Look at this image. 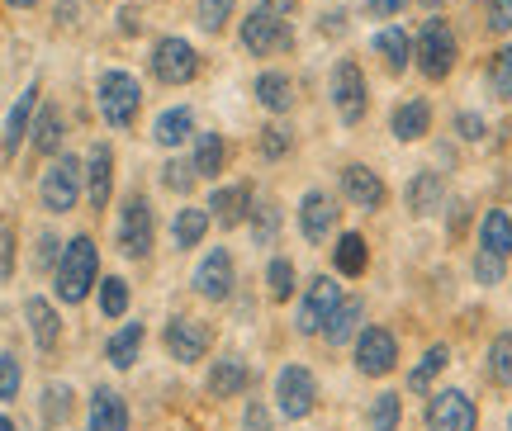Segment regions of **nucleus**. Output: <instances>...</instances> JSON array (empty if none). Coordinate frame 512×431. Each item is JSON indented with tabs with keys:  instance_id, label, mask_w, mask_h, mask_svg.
I'll return each instance as SVG.
<instances>
[{
	"instance_id": "nucleus-1",
	"label": "nucleus",
	"mask_w": 512,
	"mask_h": 431,
	"mask_svg": "<svg viewBox=\"0 0 512 431\" xmlns=\"http://www.w3.org/2000/svg\"><path fill=\"white\" fill-rule=\"evenodd\" d=\"M95 275H100V252L91 237H72L62 256H57V299L62 304H81L91 294Z\"/></svg>"
},
{
	"instance_id": "nucleus-2",
	"label": "nucleus",
	"mask_w": 512,
	"mask_h": 431,
	"mask_svg": "<svg viewBox=\"0 0 512 431\" xmlns=\"http://www.w3.org/2000/svg\"><path fill=\"white\" fill-rule=\"evenodd\" d=\"M413 57H418V67L427 81H446L451 67H456L460 57V43H456V29L446 24V19H427L422 24L418 43H413Z\"/></svg>"
},
{
	"instance_id": "nucleus-3",
	"label": "nucleus",
	"mask_w": 512,
	"mask_h": 431,
	"mask_svg": "<svg viewBox=\"0 0 512 431\" xmlns=\"http://www.w3.org/2000/svg\"><path fill=\"white\" fill-rule=\"evenodd\" d=\"M95 105H100V114H105L110 128H133L138 105H143V86L128 72H105L100 86H95Z\"/></svg>"
},
{
	"instance_id": "nucleus-4",
	"label": "nucleus",
	"mask_w": 512,
	"mask_h": 431,
	"mask_svg": "<svg viewBox=\"0 0 512 431\" xmlns=\"http://www.w3.org/2000/svg\"><path fill=\"white\" fill-rule=\"evenodd\" d=\"M81 180H86V166L76 157H53V166L43 171V185H38L43 209L48 214H72L76 199H81Z\"/></svg>"
},
{
	"instance_id": "nucleus-5",
	"label": "nucleus",
	"mask_w": 512,
	"mask_h": 431,
	"mask_svg": "<svg viewBox=\"0 0 512 431\" xmlns=\"http://www.w3.org/2000/svg\"><path fill=\"white\" fill-rule=\"evenodd\" d=\"M242 48L252 57H280L294 48V29L285 24V15H271V10H252L242 19Z\"/></svg>"
},
{
	"instance_id": "nucleus-6",
	"label": "nucleus",
	"mask_w": 512,
	"mask_h": 431,
	"mask_svg": "<svg viewBox=\"0 0 512 431\" xmlns=\"http://www.w3.org/2000/svg\"><path fill=\"white\" fill-rule=\"evenodd\" d=\"M195 72H200V53L185 38H157V48H152V76L162 86H190Z\"/></svg>"
},
{
	"instance_id": "nucleus-7",
	"label": "nucleus",
	"mask_w": 512,
	"mask_h": 431,
	"mask_svg": "<svg viewBox=\"0 0 512 431\" xmlns=\"http://www.w3.org/2000/svg\"><path fill=\"white\" fill-rule=\"evenodd\" d=\"M275 398H280V413L290 422H304L313 413V403H318V384H313V375L304 365H285L275 375Z\"/></svg>"
},
{
	"instance_id": "nucleus-8",
	"label": "nucleus",
	"mask_w": 512,
	"mask_h": 431,
	"mask_svg": "<svg viewBox=\"0 0 512 431\" xmlns=\"http://www.w3.org/2000/svg\"><path fill=\"white\" fill-rule=\"evenodd\" d=\"M332 105L342 114V124H361L366 119V76H361V67L351 57H342L332 67Z\"/></svg>"
},
{
	"instance_id": "nucleus-9",
	"label": "nucleus",
	"mask_w": 512,
	"mask_h": 431,
	"mask_svg": "<svg viewBox=\"0 0 512 431\" xmlns=\"http://www.w3.org/2000/svg\"><path fill=\"white\" fill-rule=\"evenodd\" d=\"M399 365V342H394V332H384V327H361L356 332V370L370 379L389 375Z\"/></svg>"
},
{
	"instance_id": "nucleus-10",
	"label": "nucleus",
	"mask_w": 512,
	"mask_h": 431,
	"mask_svg": "<svg viewBox=\"0 0 512 431\" xmlns=\"http://www.w3.org/2000/svg\"><path fill=\"white\" fill-rule=\"evenodd\" d=\"M119 252L133 261L152 252V204L143 195H128L119 209Z\"/></svg>"
},
{
	"instance_id": "nucleus-11",
	"label": "nucleus",
	"mask_w": 512,
	"mask_h": 431,
	"mask_svg": "<svg viewBox=\"0 0 512 431\" xmlns=\"http://www.w3.org/2000/svg\"><path fill=\"white\" fill-rule=\"evenodd\" d=\"M337 304H342V285H337L332 275H318V280H309L304 299H299V332H304V337L323 332V323L332 318V308H337Z\"/></svg>"
},
{
	"instance_id": "nucleus-12",
	"label": "nucleus",
	"mask_w": 512,
	"mask_h": 431,
	"mask_svg": "<svg viewBox=\"0 0 512 431\" xmlns=\"http://www.w3.org/2000/svg\"><path fill=\"white\" fill-rule=\"evenodd\" d=\"M479 413H475V398L460 394V389H441L427 403V427L432 431H475Z\"/></svg>"
},
{
	"instance_id": "nucleus-13",
	"label": "nucleus",
	"mask_w": 512,
	"mask_h": 431,
	"mask_svg": "<svg viewBox=\"0 0 512 431\" xmlns=\"http://www.w3.org/2000/svg\"><path fill=\"white\" fill-rule=\"evenodd\" d=\"M209 342H214V332H209V323H200V318H171V327H166V351L181 360V365L204 360Z\"/></svg>"
},
{
	"instance_id": "nucleus-14",
	"label": "nucleus",
	"mask_w": 512,
	"mask_h": 431,
	"mask_svg": "<svg viewBox=\"0 0 512 431\" xmlns=\"http://www.w3.org/2000/svg\"><path fill=\"white\" fill-rule=\"evenodd\" d=\"M233 280H238V275H233V256L223 252V247H214V252L200 261V270H195V289H200L204 299H214V304L233 294Z\"/></svg>"
},
{
	"instance_id": "nucleus-15",
	"label": "nucleus",
	"mask_w": 512,
	"mask_h": 431,
	"mask_svg": "<svg viewBox=\"0 0 512 431\" xmlns=\"http://www.w3.org/2000/svg\"><path fill=\"white\" fill-rule=\"evenodd\" d=\"M204 209H209V218H219V228H238L252 218V185H223Z\"/></svg>"
},
{
	"instance_id": "nucleus-16",
	"label": "nucleus",
	"mask_w": 512,
	"mask_h": 431,
	"mask_svg": "<svg viewBox=\"0 0 512 431\" xmlns=\"http://www.w3.org/2000/svg\"><path fill=\"white\" fill-rule=\"evenodd\" d=\"M332 223H337V204H332L323 190H309L304 204H299V228H304V237H309V242H328Z\"/></svg>"
},
{
	"instance_id": "nucleus-17",
	"label": "nucleus",
	"mask_w": 512,
	"mask_h": 431,
	"mask_svg": "<svg viewBox=\"0 0 512 431\" xmlns=\"http://www.w3.org/2000/svg\"><path fill=\"white\" fill-rule=\"evenodd\" d=\"M110 190H114V152L105 143H95L91 157H86V195H91L95 209H105Z\"/></svg>"
},
{
	"instance_id": "nucleus-18",
	"label": "nucleus",
	"mask_w": 512,
	"mask_h": 431,
	"mask_svg": "<svg viewBox=\"0 0 512 431\" xmlns=\"http://www.w3.org/2000/svg\"><path fill=\"white\" fill-rule=\"evenodd\" d=\"M342 190L356 209H380L384 204V180L370 171V166H347L342 171Z\"/></svg>"
},
{
	"instance_id": "nucleus-19",
	"label": "nucleus",
	"mask_w": 512,
	"mask_h": 431,
	"mask_svg": "<svg viewBox=\"0 0 512 431\" xmlns=\"http://www.w3.org/2000/svg\"><path fill=\"white\" fill-rule=\"evenodd\" d=\"M361 318H366V304L361 299H342L332 308V318L323 323V342L328 346H347L356 332H361Z\"/></svg>"
},
{
	"instance_id": "nucleus-20",
	"label": "nucleus",
	"mask_w": 512,
	"mask_h": 431,
	"mask_svg": "<svg viewBox=\"0 0 512 431\" xmlns=\"http://www.w3.org/2000/svg\"><path fill=\"white\" fill-rule=\"evenodd\" d=\"M256 105L271 114H290L294 109V81L285 72H261L256 76Z\"/></svg>"
},
{
	"instance_id": "nucleus-21",
	"label": "nucleus",
	"mask_w": 512,
	"mask_h": 431,
	"mask_svg": "<svg viewBox=\"0 0 512 431\" xmlns=\"http://www.w3.org/2000/svg\"><path fill=\"white\" fill-rule=\"evenodd\" d=\"M247 384H252V370H247L238 356L214 360V370H209V394L214 398H233V394H242Z\"/></svg>"
},
{
	"instance_id": "nucleus-22",
	"label": "nucleus",
	"mask_w": 512,
	"mask_h": 431,
	"mask_svg": "<svg viewBox=\"0 0 512 431\" xmlns=\"http://www.w3.org/2000/svg\"><path fill=\"white\" fill-rule=\"evenodd\" d=\"M441 199H446V180L437 176V171H422V176L408 180V209L413 214H437L441 209Z\"/></svg>"
},
{
	"instance_id": "nucleus-23",
	"label": "nucleus",
	"mask_w": 512,
	"mask_h": 431,
	"mask_svg": "<svg viewBox=\"0 0 512 431\" xmlns=\"http://www.w3.org/2000/svg\"><path fill=\"white\" fill-rule=\"evenodd\" d=\"M375 53H380V62L389 67V72L399 76V72H408V57H413V38L403 34L399 24H389V29H380V34H375Z\"/></svg>"
},
{
	"instance_id": "nucleus-24",
	"label": "nucleus",
	"mask_w": 512,
	"mask_h": 431,
	"mask_svg": "<svg viewBox=\"0 0 512 431\" xmlns=\"http://www.w3.org/2000/svg\"><path fill=\"white\" fill-rule=\"evenodd\" d=\"M427 128H432V105H427V100H403V105L394 109V138H399V143H418Z\"/></svg>"
},
{
	"instance_id": "nucleus-25",
	"label": "nucleus",
	"mask_w": 512,
	"mask_h": 431,
	"mask_svg": "<svg viewBox=\"0 0 512 431\" xmlns=\"http://www.w3.org/2000/svg\"><path fill=\"white\" fill-rule=\"evenodd\" d=\"M91 431H128V408L114 389H95L91 398Z\"/></svg>"
},
{
	"instance_id": "nucleus-26",
	"label": "nucleus",
	"mask_w": 512,
	"mask_h": 431,
	"mask_svg": "<svg viewBox=\"0 0 512 431\" xmlns=\"http://www.w3.org/2000/svg\"><path fill=\"white\" fill-rule=\"evenodd\" d=\"M479 252H494L508 261L512 256V218L503 209H489L484 223H479Z\"/></svg>"
},
{
	"instance_id": "nucleus-27",
	"label": "nucleus",
	"mask_w": 512,
	"mask_h": 431,
	"mask_svg": "<svg viewBox=\"0 0 512 431\" xmlns=\"http://www.w3.org/2000/svg\"><path fill=\"white\" fill-rule=\"evenodd\" d=\"M24 318H29V327H34V342L43 346V351H53L57 337H62V318H57V308L48 304V299H29V304H24Z\"/></svg>"
},
{
	"instance_id": "nucleus-28",
	"label": "nucleus",
	"mask_w": 512,
	"mask_h": 431,
	"mask_svg": "<svg viewBox=\"0 0 512 431\" xmlns=\"http://www.w3.org/2000/svg\"><path fill=\"white\" fill-rule=\"evenodd\" d=\"M34 109H38V86H29V90H24V95L15 100L10 119H5V152H19L24 133L34 128Z\"/></svg>"
},
{
	"instance_id": "nucleus-29",
	"label": "nucleus",
	"mask_w": 512,
	"mask_h": 431,
	"mask_svg": "<svg viewBox=\"0 0 512 431\" xmlns=\"http://www.w3.org/2000/svg\"><path fill=\"white\" fill-rule=\"evenodd\" d=\"M190 133H195V114H190V105H171L162 119L152 124V138H157L162 147H181Z\"/></svg>"
},
{
	"instance_id": "nucleus-30",
	"label": "nucleus",
	"mask_w": 512,
	"mask_h": 431,
	"mask_svg": "<svg viewBox=\"0 0 512 431\" xmlns=\"http://www.w3.org/2000/svg\"><path fill=\"white\" fill-rule=\"evenodd\" d=\"M204 233H209V209H181V214H176V223H171V242H176L181 252L200 247Z\"/></svg>"
},
{
	"instance_id": "nucleus-31",
	"label": "nucleus",
	"mask_w": 512,
	"mask_h": 431,
	"mask_svg": "<svg viewBox=\"0 0 512 431\" xmlns=\"http://www.w3.org/2000/svg\"><path fill=\"white\" fill-rule=\"evenodd\" d=\"M446 365H451V351H446V346H432V351L408 370V389H413V394H427V389H432V379H437Z\"/></svg>"
},
{
	"instance_id": "nucleus-32",
	"label": "nucleus",
	"mask_w": 512,
	"mask_h": 431,
	"mask_svg": "<svg viewBox=\"0 0 512 431\" xmlns=\"http://www.w3.org/2000/svg\"><path fill=\"white\" fill-rule=\"evenodd\" d=\"M138 346H143V323H128L124 332H114V337H110L105 356H110L114 370H128V365L138 360Z\"/></svg>"
},
{
	"instance_id": "nucleus-33",
	"label": "nucleus",
	"mask_w": 512,
	"mask_h": 431,
	"mask_svg": "<svg viewBox=\"0 0 512 431\" xmlns=\"http://www.w3.org/2000/svg\"><path fill=\"white\" fill-rule=\"evenodd\" d=\"M34 147L43 152V157H57V147H62V114H57L53 105L48 109H38V119H34Z\"/></svg>"
},
{
	"instance_id": "nucleus-34",
	"label": "nucleus",
	"mask_w": 512,
	"mask_h": 431,
	"mask_svg": "<svg viewBox=\"0 0 512 431\" xmlns=\"http://www.w3.org/2000/svg\"><path fill=\"white\" fill-rule=\"evenodd\" d=\"M332 261L342 275H361L366 270V237L361 233H342L337 237V247H332Z\"/></svg>"
},
{
	"instance_id": "nucleus-35",
	"label": "nucleus",
	"mask_w": 512,
	"mask_h": 431,
	"mask_svg": "<svg viewBox=\"0 0 512 431\" xmlns=\"http://www.w3.org/2000/svg\"><path fill=\"white\" fill-rule=\"evenodd\" d=\"M223 162H228L223 138L219 133H200V143H195V176H219Z\"/></svg>"
},
{
	"instance_id": "nucleus-36",
	"label": "nucleus",
	"mask_w": 512,
	"mask_h": 431,
	"mask_svg": "<svg viewBox=\"0 0 512 431\" xmlns=\"http://www.w3.org/2000/svg\"><path fill=\"white\" fill-rule=\"evenodd\" d=\"M233 5L238 0H195V19H200L204 34H219L223 24L233 19Z\"/></svg>"
},
{
	"instance_id": "nucleus-37",
	"label": "nucleus",
	"mask_w": 512,
	"mask_h": 431,
	"mask_svg": "<svg viewBox=\"0 0 512 431\" xmlns=\"http://www.w3.org/2000/svg\"><path fill=\"white\" fill-rule=\"evenodd\" d=\"M100 313H105V318H124L128 313V280L105 275V285H100Z\"/></svg>"
},
{
	"instance_id": "nucleus-38",
	"label": "nucleus",
	"mask_w": 512,
	"mask_h": 431,
	"mask_svg": "<svg viewBox=\"0 0 512 431\" xmlns=\"http://www.w3.org/2000/svg\"><path fill=\"white\" fill-rule=\"evenodd\" d=\"M399 417H403L399 394H380L370 403V431H399Z\"/></svg>"
},
{
	"instance_id": "nucleus-39",
	"label": "nucleus",
	"mask_w": 512,
	"mask_h": 431,
	"mask_svg": "<svg viewBox=\"0 0 512 431\" xmlns=\"http://www.w3.org/2000/svg\"><path fill=\"white\" fill-rule=\"evenodd\" d=\"M489 379L494 384H512V332L494 337V346H489Z\"/></svg>"
},
{
	"instance_id": "nucleus-40",
	"label": "nucleus",
	"mask_w": 512,
	"mask_h": 431,
	"mask_svg": "<svg viewBox=\"0 0 512 431\" xmlns=\"http://www.w3.org/2000/svg\"><path fill=\"white\" fill-rule=\"evenodd\" d=\"M266 285H271V299H275V304L294 299V266L285 261V256H275V261H271V270H266Z\"/></svg>"
},
{
	"instance_id": "nucleus-41",
	"label": "nucleus",
	"mask_w": 512,
	"mask_h": 431,
	"mask_svg": "<svg viewBox=\"0 0 512 431\" xmlns=\"http://www.w3.org/2000/svg\"><path fill=\"white\" fill-rule=\"evenodd\" d=\"M489 86H494L498 100H512V43L508 48H498L494 67H489Z\"/></svg>"
},
{
	"instance_id": "nucleus-42",
	"label": "nucleus",
	"mask_w": 512,
	"mask_h": 431,
	"mask_svg": "<svg viewBox=\"0 0 512 431\" xmlns=\"http://www.w3.org/2000/svg\"><path fill=\"white\" fill-rule=\"evenodd\" d=\"M43 417H48V422H67V417H72V389L53 384V389L43 394Z\"/></svg>"
},
{
	"instance_id": "nucleus-43",
	"label": "nucleus",
	"mask_w": 512,
	"mask_h": 431,
	"mask_svg": "<svg viewBox=\"0 0 512 431\" xmlns=\"http://www.w3.org/2000/svg\"><path fill=\"white\" fill-rule=\"evenodd\" d=\"M290 143H294V138H290V128H285V124L261 128V157H271V162H275V157H285V152H290Z\"/></svg>"
},
{
	"instance_id": "nucleus-44",
	"label": "nucleus",
	"mask_w": 512,
	"mask_h": 431,
	"mask_svg": "<svg viewBox=\"0 0 512 431\" xmlns=\"http://www.w3.org/2000/svg\"><path fill=\"white\" fill-rule=\"evenodd\" d=\"M275 228H280V209H275V204H261V209H256V204H252V233H256V242H271Z\"/></svg>"
},
{
	"instance_id": "nucleus-45",
	"label": "nucleus",
	"mask_w": 512,
	"mask_h": 431,
	"mask_svg": "<svg viewBox=\"0 0 512 431\" xmlns=\"http://www.w3.org/2000/svg\"><path fill=\"white\" fill-rule=\"evenodd\" d=\"M503 270H508V261H503V256H494V252H479L475 256V280H479V285H498V280H503Z\"/></svg>"
},
{
	"instance_id": "nucleus-46",
	"label": "nucleus",
	"mask_w": 512,
	"mask_h": 431,
	"mask_svg": "<svg viewBox=\"0 0 512 431\" xmlns=\"http://www.w3.org/2000/svg\"><path fill=\"white\" fill-rule=\"evenodd\" d=\"M166 190H176V195H185L190 185H195V162H171L166 166Z\"/></svg>"
},
{
	"instance_id": "nucleus-47",
	"label": "nucleus",
	"mask_w": 512,
	"mask_h": 431,
	"mask_svg": "<svg viewBox=\"0 0 512 431\" xmlns=\"http://www.w3.org/2000/svg\"><path fill=\"white\" fill-rule=\"evenodd\" d=\"M0 398H19V360L0 356Z\"/></svg>"
},
{
	"instance_id": "nucleus-48",
	"label": "nucleus",
	"mask_w": 512,
	"mask_h": 431,
	"mask_svg": "<svg viewBox=\"0 0 512 431\" xmlns=\"http://www.w3.org/2000/svg\"><path fill=\"white\" fill-rule=\"evenodd\" d=\"M489 29L494 34H508L512 29V0H489Z\"/></svg>"
},
{
	"instance_id": "nucleus-49",
	"label": "nucleus",
	"mask_w": 512,
	"mask_h": 431,
	"mask_svg": "<svg viewBox=\"0 0 512 431\" xmlns=\"http://www.w3.org/2000/svg\"><path fill=\"white\" fill-rule=\"evenodd\" d=\"M456 133L465 138V143H479L489 128H484V119H479V114H456Z\"/></svg>"
},
{
	"instance_id": "nucleus-50",
	"label": "nucleus",
	"mask_w": 512,
	"mask_h": 431,
	"mask_svg": "<svg viewBox=\"0 0 512 431\" xmlns=\"http://www.w3.org/2000/svg\"><path fill=\"white\" fill-rule=\"evenodd\" d=\"M242 431H271V413H266V403H247Z\"/></svg>"
},
{
	"instance_id": "nucleus-51",
	"label": "nucleus",
	"mask_w": 512,
	"mask_h": 431,
	"mask_svg": "<svg viewBox=\"0 0 512 431\" xmlns=\"http://www.w3.org/2000/svg\"><path fill=\"white\" fill-rule=\"evenodd\" d=\"M10 270H15V237L10 228H0V280H10Z\"/></svg>"
},
{
	"instance_id": "nucleus-52",
	"label": "nucleus",
	"mask_w": 512,
	"mask_h": 431,
	"mask_svg": "<svg viewBox=\"0 0 512 431\" xmlns=\"http://www.w3.org/2000/svg\"><path fill=\"white\" fill-rule=\"evenodd\" d=\"M403 5H408V0H366V10H370L375 19H394Z\"/></svg>"
},
{
	"instance_id": "nucleus-53",
	"label": "nucleus",
	"mask_w": 512,
	"mask_h": 431,
	"mask_svg": "<svg viewBox=\"0 0 512 431\" xmlns=\"http://www.w3.org/2000/svg\"><path fill=\"white\" fill-rule=\"evenodd\" d=\"M256 10H271V15H294L299 0H256Z\"/></svg>"
},
{
	"instance_id": "nucleus-54",
	"label": "nucleus",
	"mask_w": 512,
	"mask_h": 431,
	"mask_svg": "<svg viewBox=\"0 0 512 431\" xmlns=\"http://www.w3.org/2000/svg\"><path fill=\"white\" fill-rule=\"evenodd\" d=\"M57 247H62L57 237H43V242H38V266H53V261H57Z\"/></svg>"
},
{
	"instance_id": "nucleus-55",
	"label": "nucleus",
	"mask_w": 512,
	"mask_h": 431,
	"mask_svg": "<svg viewBox=\"0 0 512 431\" xmlns=\"http://www.w3.org/2000/svg\"><path fill=\"white\" fill-rule=\"evenodd\" d=\"M342 29H347V15H342V10H328V15H323V34H342Z\"/></svg>"
},
{
	"instance_id": "nucleus-56",
	"label": "nucleus",
	"mask_w": 512,
	"mask_h": 431,
	"mask_svg": "<svg viewBox=\"0 0 512 431\" xmlns=\"http://www.w3.org/2000/svg\"><path fill=\"white\" fill-rule=\"evenodd\" d=\"M5 5H15V10H34L38 0H5Z\"/></svg>"
},
{
	"instance_id": "nucleus-57",
	"label": "nucleus",
	"mask_w": 512,
	"mask_h": 431,
	"mask_svg": "<svg viewBox=\"0 0 512 431\" xmlns=\"http://www.w3.org/2000/svg\"><path fill=\"white\" fill-rule=\"evenodd\" d=\"M418 5H427V10H441V5H446V0H418Z\"/></svg>"
},
{
	"instance_id": "nucleus-58",
	"label": "nucleus",
	"mask_w": 512,
	"mask_h": 431,
	"mask_svg": "<svg viewBox=\"0 0 512 431\" xmlns=\"http://www.w3.org/2000/svg\"><path fill=\"white\" fill-rule=\"evenodd\" d=\"M0 431H15V427H10V417H0Z\"/></svg>"
},
{
	"instance_id": "nucleus-59",
	"label": "nucleus",
	"mask_w": 512,
	"mask_h": 431,
	"mask_svg": "<svg viewBox=\"0 0 512 431\" xmlns=\"http://www.w3.org/2000/svg\"><path fill=\"white\" fill-rule=\"evenodd\" d=\"M508 427H512V422H508Z\"/></svg>"
}]
</instances>
